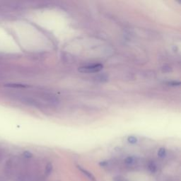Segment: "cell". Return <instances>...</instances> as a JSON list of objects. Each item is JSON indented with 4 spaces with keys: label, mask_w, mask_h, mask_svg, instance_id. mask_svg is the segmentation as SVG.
<instances>
[{
    "label": "cell",
    "mask_w": 181,
    "mask_h": 181,
    "mask_svg": "<svg viewBox=\"0 0 181 181\" xmlns=\"http://www.w3.org/2000/svg\"><path fill=\"white\" fill-rule=\"evenodd\" d=\"M52 170H53V165L50 163L47 164V166H46L45 167V174L46 175H50L52 172Z\"/></svg>",
    "instance_id": "6"
},
{
    "label": "cell",
    "mask_w": 181,
    "mask_h": 181,
    "mask_svg": "<svg viewBox=\"0 0 181 181\" xmlns=\"http://www.w3.org/2000/svg\"><path fill=\"white\" fill-rule=\"evenodd\" d=\"M9 86H12V87H24L25 86H23V85H21V84H10L9 85Z\"/></svg>",
    "instance_id": "10"
},
{
    "label": "cell",
    "mask_w": 181,
    "mask_h": 181,
    "mask_svg": "<svg viewBox=\"0 0 181 181\" xmlns=\"http://www.w3.org/2000/svg\"><path fill=\"white\" fill-rule=\"evenodd\" d=\"M77 168H78V169L79 170V171H80L81 172H82L83 174H84L85 176L86 177V178H87L88 179H89L90 180H91V181H97L96 180V178H95V176H94V175L92 174L91 173L89 172V171H87V170L83 169L82 166H77Z\"/></svg>",
    "instance_id": "2"
},
{
    "label": "cell",
    "mask_w": 181,
    "mask_h": 181,
    "mask_svg": "<svg viewBox=\"0 0 181 181\" xmlns=\"http://www.w3.org/2000/svg\"><path fill=\"white\" fill-rule=\"evenodd\" d=\"M23 155H24V156L26 157V158H31L33 156L32 154H31V152H29V151H25Z\"/></svg>",
    "instance_id": "8"
},
{
    "label": "cell",
    "mask_w": 181,
    "mask_h": 181,
    "mask_svg": "<svg viewBox=\"0 0 181 181\" xmlns=\"http://www.w3.org/2000/svg\"><path fill=\"white\" fill-rule=\"evenodd\" d=\"M125 162L127 165H132V164L135 162V158L132 156H128L127 158H125Z\"/></svg>",
    "instance_id": "4"
},
{
    "label": "cell",
    "mask_w": 181,
    "mask_h": 181,
    "mask_svg": "<svg viewBox=\"0 0 181 181\" xmlns=\"http://www.w3.org/2000/svg\"><path fill=\"white\" fill-rule=\"evenodd\" d=\"M103 67V64H88L79 68V71L82 73H96L102 70Z\"/></svg>",
    "instance_id": "1"
},
{
    "label": "cell",
    "mask_w": 181,
    "mask_h": 181,
    "mask_svg": "<svg viewBox=\"0 0 181 181\" xmlns=\"http://www.w3.org/2000/svg\"><path fill=\"white\" fill-rule=\"evenodd\" d=\"M127 141H128V142L130 144L134 145V144H136V142H137V139H136V136H129L128 139H127Z\"/></svg>",
    "instance_id": "7"
},
{
    "label": "cell",
    "mask_w": 181,
    "mask_h": 181,
    "mask_svg": "<svg viewBox=\"0 0 181 181\" xmlns=\"http://www.w3.org/2000/svg\"><path fill=\"white\" fill-rule=\"evenodd\" d=\"M166 155V151L164 148H161L158 151V156L160 158H164Z\"/></svg>",
    "instance_id": "5"
},
{
    "label": "cell",
    "mask_w": 181,
    "mask_h": 181,
    "mask_svg": "<svg viewBox=\"0 0 181 181\" xmlns=\"http://www.w3.org/2000/svg\"><path fill=\"white\" fill-rule=\"evenodd\" d=\"M169 84L171 85V86H180V82H169Z\"/></svg>",
    "instance_id": "9"
},
{
    "label": "cell",
    "mask_w": 181,
    "mask_h": 181,
    "mask_svg": "<svg viewBox=\"0 0 181 181\" xmlns=\"http://www.w3.org/2000/svg\"><path fill=\"white\" fill-rule=\"evenodd\" d=\"M148 169L151 173H155L156 171V166L154 162H150L148 165Z\"/></svg>",
    "instance_id": "3"
}]
</instances>
